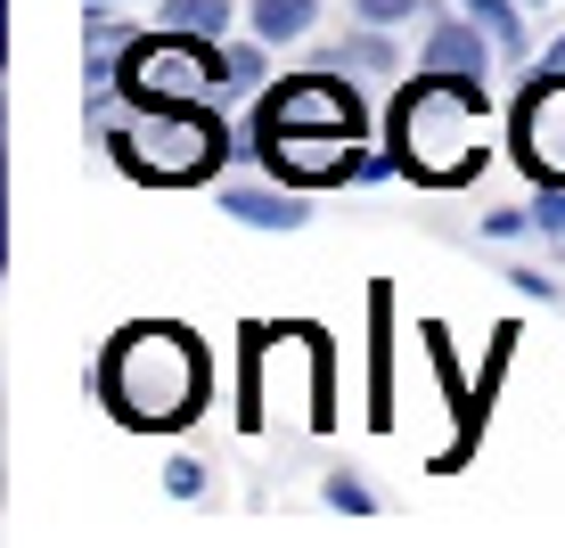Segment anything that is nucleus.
<instances>
[{
	"mask_svg": "<svg viewBox=\"0 0 565 548\" xmlns=\"http://www.w3.org/2000/svg\"><path fill=\"white\" fill-rule=\"evenodd\" d=\"M230 90V50L198 42V33H131L124 66H115V99L124 107H222Z\"/></svg>",
	"mask_w": 565,
	"mask_h": 548,
	"instance_id": "nucleus-4",
	"label": "nucleus"
},
{
	"mask_svg": "<svg viewBox=\"0 0 565 548\" xmlns=\"http://www.w3.org/2000/svg\"><path fill=\"white\" fill-rule=\"evenodd\" d=\"M328 66H344V74H394V42H385V25L344 33V42L328 50Z\"/></svg>",
	"mask_w": 565,
	"mask_h": 548,
	"instance_id": "nucleus-13",
	"label": "nucleus"
},
{
	"mask_svg": "<svg viewBox=\"0 0 565 548\" xmlns=\"http://www.w3.org/2000/svg\"><path fill=\"white\" fill-rule=\"evenodd\" d=\"M255 164L296 189H337V181H361L369 148H361V131H279V140L255 148Z\"/></svg>",
	"mask_w": 565,
	"mask_h": 548,
	"instance_id": "nucleus-7",
	"label": "nucleus"
},
{
	"mask_svg": "<svg viewBox=\"0 0 565 548\" xmlns=\"http://www.w3.org/2000/svg\"><path fill=\"white\" fill-rule=\"evenodd\" d=\"M385 148H394L402 181H418V189L476 181L483 155H492V90H483V74L418 66V83H402L394 107H385Z\"/></svg>",
	"mask_w": 565,
	"mask_h": 548,
	"instance_id": "nucleus-1",
	"label": "nucleus"
},
{
	"mask_svg": "<svg viewBox=\"0 0 565 548\" xmlns=\"http://www.w3.org/2000/svg\"><path fill=\"white\" fill-rule=\"evenodd\" d=\"M483 229H492V238H516V229H533V213H483Z\"/></svg>",
	"mask_w": 565,
	"mask_h": 548,
	"instance_id": "nucleus-23",
	"label": "nucleus"
},
{
	"mask_svg": "<svg viewBox=\"0 0 565 548\" xmlns=\"http://www.w3.org/2000/svg\"><path fill=\"white\" fill-rule=\"evenodd\" d=\"M263 33H255V42H230V90H263Z\"/></svg>",
	"mask_w": 565,
	"mask_h": 548,
	"instance_id": "nucleus-17",
	"label": "nucleus"
},
{
	"mask_svg": "<svg viewBox=\"0 0 565 548\" xmlns=\"http://www.w3.org/2000/svg\"><path fill=\"white\" fill-rule=\"evenodd\" d=\"M459 9L500 42V57H524V0H459Z\"/></svg>",
	"mask_w": 565,
	"mask_h": 548,
	"instance_id": "nucleus-12",
	"label": "nucleus"
},
{
	"mask_svg": "<svg viewBox=\"0 0 565 548\" xmlns=\"http://www.w3.org/2000/svg\"><path fill=\"white\" fill-rule=\"evenodd\" d=\"M164 492H172V499H198V492H205V466H198V459H172V466H164Z\"/></svg>",
	"mask_w": 565,
	"mask_h": 548,
	"instance_id": "nucleus-20",
	"label": "nucleus"
},
{
	"mask_svg": "<svg viewBox=\"0 0 565 548\" xmlns=\"http://www.w3.org/2000/svg\"><path fill=\"white\" fill-rule=\"evenodd\" d=\"M492 57H500V42H492L467 9L426 25V66H443V74H492Z\"/></svg>",
	"mask_w": 565,
	"mask_h": 548,
	"instance_id": "nucleus-9",
	"label": "nucleus"
},
{
	"mask_svg": "<svg viewBox=\"0 0 565 548\" xmlns=\"http://www.w3.org/2000/svg\"><path fill=\"white\" fill-rule=\"evenodd\" d=\"M230 17H238L230 0H164V25L172 33H198V42H222Z\"/></svg>",
	"mask_w": 565,
	"mask_h": 548,
	"instance_id": "nucleus-14",
	"label": "nucleus"
},
{
	"mask_svg": "<svg viewBox=\"0 0 565 548\" xmlns=\"http://www.w3.org/2000/svg\"><path fill=\"white\" fill-rule=\"evenodd\" d=\"M107 148L148 189H198L230 155V123L222 107H131V123L107 131Z\"/></svg>",
	"mask_w": 565,
	"mask_h": 548,
	"instance_id": "nucleus-3",
	"label": "nucleus"
},
{
	"mask_svg": "<svg viewBox=\"0 0 565 548\" xmlns=\"http://www.w3.org/2000/svg\"><path fill=\"white\" fill-rule=\"evenodd\" d=\"M320 499L337 507V516H369V507H377V492H369L361 475H328V483H320Z\"/></svg>",
	"mask_w": 565,
	"mask_h": 548,
	"instance_id": "nucleus-16",
	"label": "nucleus"
},
{
	"mask_svg": "<svg viewBox=\"0 0 565 548\" xmlns=\"http://www.w3.org/2000/svg\"><path fill=\"white\" fill-rule=\"evenodd\" d=\"M311 17H320V0H246V33H263L270 50L303 42V33H311Z\"/></svg>",
	"mask_w": 565,
	"mask_h": 548,
	"instance_id": "nucleus-11",
	"label": "nucleus"
},
{
	"mask_svg": "<svg viewBox=\"0 0 565 548\" xmlns=\"http://www.w3.org/2000/svg\"><path fill=\"white\" fill-rule=\"evenodd\" d=\"M344 74V66H337ZM328 66H311V74H279V83L255 99V123H246V148H263V140H279V131H361L369 140V107H361V90L353 83H337Z\"/></svg>",
	"mask_w": 565,
	"mask_h": 548,
	"instance_id": "nucleus-5",
	"label": "nucleus"
},
{
	"mask_svg": "<svg viewBox=\"0 0 565 548\" xmlns=\"http://www.w3.org/2000/svg\"><path fill=\"white\" fill-rule=\"evenodd\" d=\"M509 148H516V164H524V181H550L565 189V66H541L533 83L516 90V107H509Z\"/></svg>",
	"mask_w": 565,
	"mask_h": 548,
	"instance_id": "nucleus-6",
	"label": "nucleus"
},
{
	"mask_svg": "<svg viewBox=\"0 0 565 548\" xmlns=\"http://www.w3.org/2000/svg\"><path fill=\"white\" fill-rule=\"evenodd\" d=\"M516 279V296H541V303H557V279H541V270H509Z\"/></svg>",
	"mask_w": 565,
	"mask_h": 548,
	"instance_id": "nucleus-22",
	"label": "nucleus"
},
{
	"mask_svg": "<svg viewBox=\"0 0 565 548\" xmlns=\"http://www.w3.org/2000/svg\"><path fill=\"white\" fill-rule=\"evenodd\" d=\"M524 9H550V0H524Z\"/></svg>",
	"mask_w": 565,
	"mask_h": 548,
	"instance_id": "nucleus-24",
	"label": "nucleus"
},
{
	"mask_svg": "<svg viewBox=\"0 0 565 548\" xmlns=\"http://www.w3.org/2000/svg\"><path fill=\"white\" fill-rule=\"evenodd\" d=\"M361 25H411V17H426V0H353Z\"/></svg>",
	"mask_w": 565,
	"mask_h": 548,
	"instance_id": "nucleus-18",
	"label": "nucleus"
},
{
	"mask_svg": "<svg viewBox=\"0 0 565 548\" xmlns=\"http://www.w3.org/2000/svg\"><path fill=\"white\" fill-rule=\"evenodd\" d=\"M303 197H311V189H296V181H270V189L263 181H230L222 189V213H238L246 229H303L311 222Z\"/></svg>",
	"mask_w": 565,
	"mask_h": 548,
	"instance_id": "nucleus-8",
	"label": "nucleus"
},
{
	"mask_svg": "<svg viewBox=\"0 0 565 548\" xmlns=\"http://www.w3.org/2000/svg\"><path fill=\"white\" fill-rule=\"evenodd\" d=\"M83 42L90 50H124L131 42V25L115 17V0H90V9H83Z\"/></svg>",
	"mask_w": 565,
	"mask_h": 548,
	"instance_id": "nucleus-15",
	"label": "nucleus"
},
{
	"mask_svg": "<svg viewBox=\"0 0 565 548\" xmlns=\"http://www.w3.org/2000/svg\"><path fill=\"white\" fill-rule=\"evenodd\" d=\"M263 344H270V336L255 327V336H246V361H263ZM238 401H246L238 418H246V426H263V385H255V377H246V394H238Z\"/></svg>",
	"mask_w": 565,
	"mask_h": 548,
	"instance_id": "nucleus-21",
	"label": "nucleus"
},
{
	"mask_svg": "<svg viewBox=\"0 0 565 548\" xmlns=\"http://www.w3.org/2000/svg\"><path fill=\"white\" fill-rule=\"evenodd\" d=\"M369 426H394V287H369Z\"/></svg>",
	"mask_w": 565,
	"mask_h": 548,
	"instance_id": "nucleus-10",
	"label": "nucleus"
},
{
	"mask_svg": "<svg viewBox=\"0 0 565 548\" xmlns=\"http://www.w3.org/2000/svg\"><path fill=\"white\" fill-rule=\"evenodd\" d=\"M99 409L131 434H181L189 418L205 409L213 394V368H205V344L172 320H131L124 336L99 352Z\"/></svg>",
	"mask_w": 565,
	"mask_h": 548,
	"instance_id": "nucleus-2",
	"label": "nucleus"
},
{
	"mask_svg": "<svg viewBox=\"0 0 565 548\" xmlns=\"http://www.w3.org/2000/svg\"><path fill=\"white\" fill-rule=\"evenodd\" d=\"M533 229L565 238V189H550V181H541V197H533Z\"/></svg>",
	"mask_w": 565,
	"mask_h": 548,
	"instance_id": "nucleus-19",
	"label": "nucleus"
}]
</instances>
